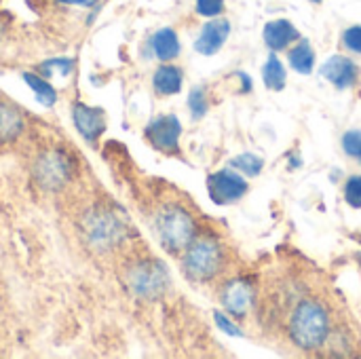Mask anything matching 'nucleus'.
Instances as JSON below:
<instances>
[{"label":"nucleus","mask_w":361,"mask_h":359,"mask_svg":"<svg viewBox=\"0 0 361 359\" xmlns=\"http://www.w3.org/2000/svg\"><path fill=\"white\" fill-rule=\"evenodd\" d=\"M330 336V313L319 298L300 300L290 317V339L298 349H319Z\"/></svg>","instance_id":"f257e3e1"},{"label":"nucleus","mask_w":361,"mask_h":359,"mask_svg":"<svg viewBox=\"0 0 361 359\" xmlns=\"http://www.w3.org/2000/svg\"><path fill=\"white\" fill-rule=\"evenodd\" d=\"M195 233V220L186 209L169 205L157 214V235L161 239V245L171 254L186 250L192 243Z\"/></svg>","instance_id":"f03ea898"},{"label":"nucleus","mask_w":361,"mask_h":359,"mask_svg":"<svg viewBox=\"0 0 361 359\" xmlns=\"http://www.w3.org/2000/svg\"><path fill=\"white\" fill-rule=\"evenodd\" d=\"M224 267V250L222 245L212 239L203 237L192 241L184 254V273L192 281H209L214 279Z\"/></svg>","instance_id":"7ed1b4c3"},{"label":"nucleus","mask_w":361,"mask_h":359,"mask_svg":"<svg viewBox=\"0 0 361 359\" xmlns=\"http://www.w3.org/2000/svg\"><path fill=\"white\" fill-rule=\"evenodd\" d=\"M169 275L161 262H140L129 273V286L140 298H157L167 288Z\"/></svg>","instance_id":"20e7f679"},{"label":"nucleus","mask_w":361,"mask_h":359,"mask_svg":"<svg viewBox=\"0 0 361 359\" xmlns=\"http://www.w3.org/2000/svg\"><path fill=\"white\" fill-rule=\"evenodd\" d=\"M70 171H72V165H70V159L63 154V152H44L36 165H34V178L40 186L44 188H59L61 184H66V180L70 178Z\"/></svg>","instance_id":"39448f33"},{"label":"nucleus","mask_w":361,"mask_h":359,"mask_svg":"<svg viewBox=\"0 0 361 359\" xmlns=\"http://www.w3.org/2000/svg\"><path fill=\"white\" fill-rule=\"evenodd\" d=\"M207 190H209V197L214 203L226 205V203H235L237 199H241L245 195L247 182L241 176H237L228 169H222V171L209 176Z\"/></svg>","instance_id":"423d86ee"},{"label":"nucleus","mask_w":361,"mask_h":359,"mask_svg":"<svg viewBox=\"0 0 361 359\" xmlns=\"http://www.w3.org/2000/svg\"><path fill=\"white\" fill-rule=\"evenodd\" d=\"M180 133H182V127L173 114L159 116L146 127V138L157 150H163V152H173L178 148Z\"/></svg>","instance_id":"0eeeda50"},{"label":"nucleus","mask_w":361,"mask_h":359,"mask_svg":"<svg viewBox=\"0 0 361 359\" xmlns=\"http://www.w3.org/2000/svg\"><path fill=\"white\" fill-rule=\"evenodd\" d=\"M322 78L332 83L336 89H349L357 83L360 78V68L353 59L334 55L322 66Z\"/></svg>","instance_id":"6e6552de"},{"label":"nucleus","mask_w":361,"mask_h":359,"mask_svg":"<svg viewBox=\"0 0 361 359\" xmlns=\"http://www.w3.org/2000/svg\"><path fill=\"white\" fill-rule=\"evenodd\" d=\"M222 305L235 317L247 315L250 307L254 305V288L245 279H233L231 284L224 286Z\"/></svg>","instance_id":"1a4fd4ad"},{"label":"nucleus","mask_w":361,"mask_h":359,"mask_svg":"<svg viewBox=\"0 0 361 359\" xmlns=\"http://www.w3.org/2000/svg\"><path fill=\"white\" fill-rule=\"evenodd\" d=\"M231 34V23L226 19H214L209 23L203 25L199 38H197V44L195 49L201 53V55H214L222 49V44L226 42Z\"/></svg>","instance_id":"9d476101"},{"label":"nucleus","mask_w":361,"mask_h":359,"mask_svg":"<svg viewBox=\"0 0 361 359\" xmlns=\"http://www.w3.org/2000/svg\"><path fill=\"white\" fill-rule=\"evenodd\" d=\"M72 116H74V125H76L78 133L87 140L99 138L106 129V118L99 108H91L87 104H76L72 110Z\"/></svg>","instance_id":"9b49d317"},{"label":"nucleus","mask_w":361,"mask_h":359,"mask_svg":"<svg viewBox=\"0 0 361 359\" xmlns=\"http://www.w3.org/2000/svg\"><path fill=\"white\" fill-rule=\"evenodd\" d=\"M298 38V30L288 21V19H277V21H271L267 23L264 28V42L273 49V51H279V49H286L290 42H294Z\"/></svg>","instance_id":"f8f14e48"},{"label":"nucleus","mask_w":361,"mask_h":359,"mask_svg":"<svg viewBox=\"0 0 361 359\" xmlns=\"http://www.w3.org/2000/svg\"><path fill=\"white\" fill-rule=\"evenodd\" d=\"M89 235H91V239H93L95 245H106V243H112V241L118 239L121 226L110 216H97L89 224Z\"/></svg>","instance_id":"ddd939ff"},{"label":"nucleus","mask_w":361,"mask_h":359,"mask_svg":"<svg viewBox=\"0 0 361 359\" xmlns=\"http://www.w3.org/2000/svg\"><path fill=\"white\" fill-rule=\"evenodd\" d=\"M152 51L159 59L169 61L180 53V40L178 34L171 28H163L152 36Z\"/></svg>","instance_id":"4468645a"},{"label":"nucleus","mask_w":361,"mask_h":359,"mask_svg":"<svg viewBox=\"0 0 361 359\" xmlns=\"http://www.w3.org/2000/svg\"><path fill=\"white\" fill-rule=\"evenodd\" d=\"M154 89L161 95H173L182 89V70L176 66H163L154 72Z\"/></svg>","instance_id":"2eb2a0df"},{"label":"nucleus","mask_w":361,"mask_h":359,"mask_svg":"<svg viewBox=\"0 0 361 359\" xmlns=\"http://www.w3.org/2000/svg\"><path fill=\"white\" fill-rule=\"evenodd\" d=\"M21 127V114L8 104H0V142L17 138Z\"/></svg>","instance_id":"dca6fc26"},{"label":"nucleus","mask_w":361,"mask_h":359,"mask_svg":"<svg viewBox=\"0 0 361 359\" xmlns=\"http://www.w3.org/2000/svg\"><path fill=\"white\" fill-rule=\"evenodd\" d=\"M290 66L300 74H311L315 66V53L309 42H300L290 51Z\"/></svg>","instance_id":"f3484780"},{"label":"nucleus","mask_w":361,"mask_h":359,"mask_svg":"<svg viewBox=\"0 0 361 359\" xmlns=\"http://www.w3.org/2000/svg\"><path fill=\"white\" fill-rule=\"evenodd\" d=\"M23 80H25L27 87L34 91L36 99H38L42 106H53V104H55L57 95H55V89L49 85V80H44V78H40V76H36V74H30V72L23 74Z\"/></svg>","instance_id":"a211bd4d"},{"label":"nucleus","mask_w":361,"mask_h":359,"mask_svg":"<svg viewBox=\"0 0 361 359\" xmlns=\"http://www.w3.org/2000/svg\"><path fill=\"white\" fill-rule=\"evenodd\" d=\"M262 76H264V85L269 89H273V91L283 89V85H286V70H283L281 61L277 59V55H271L269 57V61L264 63Z\"/></svg>","instance_id":"6ab92c4d"},{"label":"nucleus","mask_w":361,"mask_h":359,"mask_svg":"<svg viewBox=\"0 0 361 359\" xmlns=\"http://www.w3.org/2000/svg\"><path fill=\"white\" fill-rule=\"evenodd\" d=\"M231 165L239 171H243L245 176H258L262 171V159L256 154H239L231 161Z\"/></svg>","instance_id":"aec40b11"},{"label":"nucleus","mask_w":361,"mask_h":359,"mask_svg":"<svg viewBox=\"0 0 361 359\" xmlns=\"http://www.w3.org/2000/svg\"><path fill=\"white\" fill-rule=\"evenodd\" d=\"M345 199L351 207H361V176H353L345 186Z\"/></svg>","instance_id":"412c9836"},{"label":"nucleus","mask_w":361,"mask_h":359,"mask_svg":"<svg viewBox=\"0 0 361 359\" xmlns=\"http://www.w3.org/2000/svg\"><path fill=\"white\" fill-rule=\"evenodd\" d=\"M343 148L349 157H355L361 159V131L360 129H353V131H347L345 138H343Z\"/></svg>","instance_id":"4be33fe9"},{"label":"nucleus","mask_w":361,"mask_h":359,"mask_svg":"<svg viewBox=\"0 0 361 359\" xmlns=\"http://www.w3.org/2000/svg\"><path fill=\"white\" fill-rule=\"evenodd\" d=\"M188 106H190V112H192L197 118H201V116L207 112V97H205L203 89H192V91H190Z\"/></svg>","instance_id":"5701e85b"},{"label":"nucleus","mask_w":361,"mask_h":359,"mask_svg":"<svg viewBox=\"0 0 361 359\" xmlns=\"http://www.w3.org/2000/svg\"><path fill=\"white\" fill-rule=\"evenodd\" d=\"M224 11V0H197V13L203 17H216Z\"/></svg>","instance_id":"b1692460"},{"label":"nucleus","mask_w":361,"mask_h":359,"mask_svg":"<svg viewBox=\"0 0 361 359\" xmlns=\"http://www.w3.org/2000/svg\"><path fill=\"white\" fill-rule=\"evenodd\" d=\"M343 42L347 49L355 51V53H361V25H353L345 32L343 36Z\"/></svg>","instance_id":"393cba45"},{"label":"nucleus","mask_w":361,"mask_h":359,"mask_svg":"<svg viewBox=\"0 0 361 359\" xmlns=\"http://www.w3.org/2000/svg\"><path fill=\"white\" fill-rule=\"evenodd\" d=\"M42 70H47L49 72V76L51 74H61V76H66L70 70H72V59H51L49 63H44L42 66Z\"/></svg>","instance_id":"a878e982"},{"label":"nucleus","mask_w":361,"mask_h":359,"mask_svg":"<svg viewBox=\"0 0 361 359\" xmlns=\"http://www.w3.org/2000/svg\"><path fill=\"white\" fill-rule=\"evenodd\" d=\"M216 324H218V326H220V330H224L226 334H231V336H241L239 328H237V326H233V322H231V320H226L222 313H216Z\"/></svg>","instance_id":"bb28decb"},{"label":"nucleus","mask_w":361,"mask_h":359,"mask_svg":"<svg viewBox=\"0 0 361 359\" xmlns=\"http://www.w3.org/2000/svg\"><path fill=\"white\" fill-rule=\"evenodd\" d=\"M59 4H74V6H93L97 0H57Z\"/></svg>","instance_id":"cd10ccee"},{"label":"nucleus","mask_w":361,"mask_h":359,"mask_svg":"<svg viewBox=\"0 0 361 359\" xmlns=\"http://www.w3.org/2000/svg\"><path fill=\"white\" fill-rule=\"evenodd\" d=\"M313 2H322V0H313Z\"/></svg>","instance_id":"c85d7f7f"}]
</instances>
